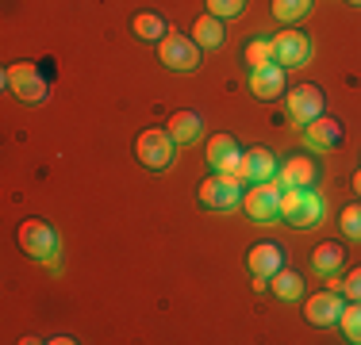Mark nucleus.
I'll list each match as a JSON object with an SVG mask.
<instances>
[{"label": "nucleus", "instance_id": "1", "mask_svg": "<svg viewBox=\"0 0 361 345\" xmlns=\"http://www.w3.org/2000/svg\"><path fill=\"white\" fill-rule=\"evenodd\" d=\"M16 242H20L23 257L47 265V269H58V261H62V234L42 219H23L16 227Z\"/></svg>", "mask_w": 361, "mask_h": 345}, {"label": "nucleus", "instance_id": "2", "mask_svg": "<svg viewBox=\"0 0 361 345\" xmlns=\"http://www.w3.org/2000/svg\"><path fill=\"white\" fill-rule=\"evenodd\" d=\"M326 219V200L319 188H281V222L312 230Z\"/></svg>", "mask_w": 361, "mask_h": 345}, {"label": "nucleus", "instance_id": "3", "mask_svg": "<svg viewBox=\"0 0 361 345\" xmlns=\"http://www.w3.org/2000/svg\"><path fill=\"white\" fill-rule=\"evenodd\" d=\"M4 84H8V92H12L16 100H23V104H42L50 96V77L42 73L35 62L8 65L4 69Z\"/></svg>", "mask_w": 361, "mask_h": 345}, {"label": "nucleus", "instance_id": "4", "mask_svg": "<svg viewBox=\"0 0 361 345\" xmlns=\"http://www.w3.org/2000/svg\"><path fill=\"white\" fill-rule=\"evenodd\" d=\"M243 196H246V180L238 172H212L200 184V203L212 207V211H235V207H243Z\"/></svg>", "mask_w": 361, "mask_h": 345}, {"label": "nucleus", "instance_id": "5", "mask_svg": "<svg viewBox=\"0 0 361 345\" xmlns=\"http://www.w3.org/2000/svg\"><path fill=\"white\" fill-rule=\"evenodd\" d=\"M281 180H265V184H246V196H243V211L250 222H281Z\"/></svg>", "mask_w": 361, "mask_h": 345}, {"label": "nucleus", "instance_id": "6", "mask_svg": "<svg viewBox=\"0 0 361 345\" xmlns=\"http://www.w3.org/2000/svg\"><path fill=\"white\" fill-rule=\"evenodd\" d=\"M135 158H139V165L146 169H169L177 158V142L169 131H158V127H150V131H142L135 138Z\"/></svg>", "mask_w": 361, "mask_h": 345}, {"label": "nucleus", "instance_id": "7", "mask_svg": "<svg viewBox=\"0 0 361 345\" xmlns=\"http://www.w3.org/2000/svg\"><path fill=\"white\" fill-rule=\"evenodd\" d=\"M158 62L173 73H192L200 65V46H196L192 34H180V31H169L166 39L158 42Z\"/></svg>", "mask_w": 361, "mask_h": 345}, {"label": "nucleus", "instance_id": "8", "mask_svg": "<svg viewBox=\"0 0 361 345\" xmlns=\"http://www.w3.org/2000/svg\"><path fill=\"white\" fill-rule=\"evenodd\" d=\"M312 39H307V31H296V27H285L273 34V62L285 65V69H300L312 62Z\"/></svg>", "mask_w": 361, "mask_h": 345}, {"label": "nucleus", "instance_id": "9", "mask_svg": "<svg viewBox=\"0 0 361 345\" xmlns=\"http://www.w3.org/2000/svg\"><path fill=\"white\" fill-rule=\"evenodd\" d=\"M285 104H288V119L296 127H307V123H315V119L323 115V92H319V84H296V89H288L285 92Z\"/></svg>", "mask_w": 361, "mask_h": 345}, {"label": "nucleus", "instance_id": "10", "mask_svg": "<svg viewBox=\"0 0 361 345\" xmlns=\"http://www.w3.org/2000/svg\"><path fill=\"white\" fill-rule=\"evenodd\" d=\"M281 172V161L273 150L265 146H254V150H243V161H238V177L246 184H265V180H277Z\"/></svg>", "mask_w": 361, "mask_h": 345}, {"label": "nucleus", "instance_id": "11", "mask_svg": "<svg viewBox=\"0 0 361 345\" xmlns=\"http://www.w3.org/2000/svg\"><path fill=\"white\" fill-rule=\"evenodd\" d=\"M342 310H346V296H342V291L323 288V291H315V296H307L304 318H307L312 326H338Z\"/></svg>", "mask_w": 361, "mask_h": 345}, {"label": "nucleus", "instance_id": "12", "mask_svg": "<svg viewBox=\"0 0 361 345\" xmlns=\"http://www.w3.org/2000/svg\"><path fill=\"white\" fill-rule=\"evenodd\" d=\"M238 161H243V150H238V138L219 131L208 138V150H204V165L212 172H238Z\"/></svg>", "mask_w": 361, "mask_h": 345}, {"label": "nucleus", "instance_id": "13", "mask_svg": "<svg viewBox=\"0 0 361 345\" xmlns=\"http://www.w3.org/2000/svg\"><path fill=\"white\" fill-rule=\"evenodd\" d=\"M319 177L323 169L312 153H292L288 161H281V172H277V180L285 188H319Z\"/></svg>", "mask_w": 361, "mask_h": 345}, {"label": "nucleus", "instance_id": "14", "mask_svg": "<svg viewBox=\"0 0 361 345\" xmlns=\"http://www.w3.org/2000/svg\"><path fill=\"white\" fill-rule=\"evenodd\" d=\"M246 269H250L254 276H277L281 269H285V246L281 242H254L250 253H246Z\"/></svg>", "mask_w": 361, "mask_h": 345}, {"label": "nucleus", "instance_id": "15", "mask_svg": "<svg viewBox=\"0 0 361 345\" xmlns=\"http://www.w3.org/2000/svg\"><path fill=\"white\" fill-rule=\"evenodd\" d=\"M342 123L334 115H319L315 123H307L304 127V146L307 150H315V153H331V150H338L342 146Z\"/></svg>", "mask_w": 361, "mask_h": 345}, {"label": "nucleus", "instance_id": "16", "mask_svg": "<svg viewBox=\"0 0 361 345\" xmlns=\"http://www.w3.org/2000/svg\"><path fill=\"white\" fill-rule=\"evenodd\" d=\"M250 92H254L257 100L285 96V92H288V69L277 65V62H269V65H262V69H250Z\"/></svg>", "mask_w": 361, "mask_h": 345}, {"label": "nucleus", "instance_id": "17", "mask_svg": "<svg viewBox=\"0 0 361 345\" xmlns=\"http://www.w3.org/2000/svg\"><path fill=\"white\" fill-rule=\"evenodd\" d=\"M169 134H173V142L177 146H192V142H200V134H204V119H200V111H192V108H180L169 115V127H166Z\"/></svg>", "mask_w": 361, "mask_h": 345}, {"label": "nucleus", "instance_id": "18", "mask_svg": "<svg viewBox=\"0 0 361 345\" xmlns=\"http://www.w3.org/2000/svg\"><path fill=\"white\" fill-rule=\"evenodd\" d=\"M342 265H346V246H342V242L326 238V242H319V246L312 249V269L319 272V276L338 272Z\"/></svg>", "mask_w": 361, "mask_h": 345}, {"label": "nucleus", "instance_id": "19", "mask_svg": "<svg viewBox=\"0 0 361 345\" xmlns=\"http://www.w3.org/2000/svg\"><path fill=\"white\" fill-rule=\"evenodd\" d=\"M192 39H196V46H200V50H219L223 39H227V31H223V20H219V15H212V12L196 15Z\"/></svg>", "mask_w": 361, "mask_h": 345}, {"label": "nucleus", "instance_id": "20", "mask_svg": "<svg viewBox=\"0 0 361 345\" xmlns=\"http://www.w3.org/2000/svg\"><path fill=\"white\" fill-rule=\"evenodd\" d=\"M131 31H135V39H142V42H161L169 34V23L161 12H135Z\"/></svg>", "mask_w": 361, "mask_h": 345}, {"label": "nucleus", "instance_id": "21", "mask_svg": "<svg viewBox=\"0 0 361 345\" xmlns=\"http://www.w3.org/2000/svg\"><path fill=\"white\" fill-rule=\"evenodd\" d=\"M269 288H273V296H277L281 303H300V296H304V276L292 272V269H281L269 280Z\"/></svg>", "mask_w": 361, "mask_h": 345}, {"label": "nucleus", "instance_id": "22", "mask_svg": "<svg viewBox=\"0 0 361 345\" xmlns=\"http://www.w3.org/2000/svg\"><path fill=\"white\" fill-rule=\"evenodd\" d=\"M307 12H312V0H273V15H277L285 27H296Z\"/></svg>", "mask_w": 361, "mask_h": 345}, {"label": "nucleus", "instance_id": "23", "mask_svg": "<svg viewBox=\"0 0 361 345\" xmlns=\"http://www.w3.org/2000/svg\"><path fill=\"white\" fill-rule=\"evenodd\" d=\"M273 62V39L269 34H257V39L246 42V65L250 69H262Z\"/></svg>", "mask_w": 361, "mask_h": 345}, {"label": "nucleus", "instance_id": "24", "mask_svg": "<svg viewBox=\"0 0 361 345\" xmlns=\"http://www.w3.org/2000/svg\"><path fill=\"white\" fill-rule=\"evenodd\" d=\"M338 230L346 242H361V203H346L338 211Z\"/></svg>", "mask_w": 361, "mask_h": 345}, {"label": "nucleus", "instance_id": "25", "mask_svg": "<svg viewBox=\"0 0 361 345\" xmlns=\"http://www.w3.org/2000/svg\"><path fill=\"white\" fill-rule=\"evenodd\" d=\"M338 326H342V334H346L354 345H361V299H350L346 310H342V318H338Z\"/></svg>", "mask_w": 361, "mask_h": 345}, {"label": "nucleus", "instance_id": "26", "mask_svg": "<svg viewBox=\"0 0 361 345\" xmlns=\"http://www.w3.org/2000/svg\"><path fill=\"white\" fill-rule=\"evenodd\" d=\"M204 12L219 15V20H235L246 12V0H204Z\"/></svg>", "mask_w": 361, "mask_h": 345}, {"label": "nucleus", "instance_id": "27", "mask_svg": "<svg viewBox=\"0 0 361 345\" xmlns=\"http://www.w3.org/2000/svg\"><path fill=\"white\" fill-rule=\"evenodd\" d=\"M342 296H346V299H361V265H354V269L342 276Z\"/></svg>", "mask_w": 361, "mask_h": 345}, {"label": "nucleus", "instance_id": "28", "mask_svg": "<svg viewBox=\"0 0 361 345\" xmlns=\"http://www.w3.org/2000/svg\"><path fill=\"white\" fill-rule=\"evenodd\" d=\"M354 188H357V196H361V169L354 172Z\"/></svg>", "mask_w": 361, "mask_h": 345}, {"label": "nucleus", "instance_id": "29", "mask_svg": "<svg viewBox=\"0 0 361 345\" xmlns=\"http://www.w3.org/2000/svg\"><path fill=\"white\" fill-rule=\"evenodd\" d=\"M346 4H350V8H361V0H346Z\"/></svg>", "mask_w": 361, "mask_h": 345}]
</instances>
